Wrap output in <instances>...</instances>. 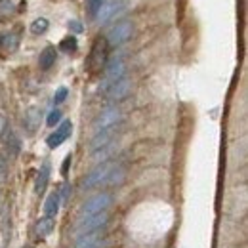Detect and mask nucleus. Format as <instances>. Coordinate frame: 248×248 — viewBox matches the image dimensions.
<instances>
[{
  "mask_svg": "<svg viewBox=\"0 0 248 248\" xmlns=\"http://www.w3.org/2000/svg\"><path fill=\"white\" fill-rule=\"evenodd\" d=\"M107 54H109V44H107L105 36L95 38L92 50H90V56H88V62H86L88 71L90 73H99L107 63Z\"/></svg>",
  "mask_w": 248,
  "mask_h": 248,
  "instance_id": "1",
  "label": "nucleus"
},
{
  "mask_svg": "<svg viewBox=\"0 0 248 248\" xmlns=\"http://www.w3.org/2000/svg\"><path fill=\"white\" fill-rule=\"evenodd\" d=\"M109 204H111V195L109 193H97V195H93V197H90L80 206V219L95 216L99 212H105L109 208Z\"/></svg>",
  "mask_w": 248,
  "mask_h": 248,
  "instance_id": "2",
  "label": "nucleus"
},
{
  "mask_svg": "<svg viewBox=\"0 0 248 248\" xmlns=\"http://www.w3.org/2000/svg\"><path fill=\"white\" fill-rule=\"evenodd\" d=\"M115 166H117V162H113V160L99 162L92 172L82 180V189H92V187H95V186H101V184L107 180V176L111 174V170H113Z\"/></svg>",
  "mask_w": 248,
  "mask_h": 248,
  "instance_id": "3",
  "label": "nucleus"
},
{
  "mask_svg": "<svg viewBox=\"0 0 248 248\" xmlns=\"http://www.w3.org/2000/svg\"><path fill=\"white\" fill-rule=\"evenodd\" d=\"M132 32H134V25L130 21H121V23H117L111 31L107 32L105 40H107L109 46H121V44H124L132 36Z\"/></svg>",
  "mask_w": 248,
  "mask_h": 248,
  "instance_id": "4",
  "label": "nucleus"
},
{
  "mask_svg": "<svg viewBox=\"0 0 248 248\" xmlns=\"http://www.w3.org/2000/svg\"><path fill=\"white\" fill-rule=\"evenodd\" d=\"M121 111L117 109V107H109V109H105L95 121H93L92 128L93 132L97 134V132H101V130H107V128H111V126H117V124L121 123Z\"/></svg>",
  "mask_w": 248,
  "mask_h": 248,
  "instance_id": "5",
  "label": "nucleus"
},
{
  "mask_svg": "<svg viewBox=\"0 0 248 248\" xmlns=\"http://www.w3.org/2000/svg\"><path fill=\"white\" fill-rule=\"evenodd\" d=\"M107 217L109 216H107V210H105V212H99V214H95V216L80 219V221H78V227H77V235L82 237V235H86V233H92V231L101 229V227L107 223Z\"/></svg>",
  "mask_w": 248,
  "mask_h": 248,
  "instance_id": "6",
  "label": "nucleus"
},
{
  "mask_svg": "<svg viewBox=\"0 0 248 248\" xmlns=\"http://www.w3.org/2000/svg\"><path fill=\"white\" fill-rule=\"evenodd\" d=\"M124 73H126L124 62L115 58L113 62L107 65V69H105V84H103V88H111L115 82H119L123 78Z\"/></svg>",
  "mask_w": 248,
  "mask_h": 248,
  "instance_id": "7",
  "label": "nucleus"
},
{
  "mask_svg": "<svg viewBox=\"0 0 248 248\" xmlns=\"http://www.w3.org/2000/svg\"><path fill=\"white\" fill-rule=\"evenodd\" d=\"M71 130H73V124H71V121H63V123L60 124V128H58L54 134H50V136H48V140H46L48 147H50V149L60 147L63 141H65V140L71 136Z\"/></svg>",
  "mask_w": 248,
  "mask_h": 248,
  "instance_id": "8",
  "label": "nucleus"
},
{
  "mask_svg": "<svg viewBox=\"0 0 248 248\" xmlns=\"http://www.w3.org/2000/svg\"><path fill=\"white\" fill-rule=\"evenodd\" d=\"M130 88H132L130 78L123 77L119 82H115V84L107 90V99H109V101H123L124 97L130 93Z\"/></svg>",
  "mask_w": 248,
  "mask_h": 248,
  "instance_id": "9",
  "label": "nucleus"
},
{
  "mask_svg": "<svg viewBox=\"0 0 248 248\" xmlns=\"http://www.w3.org/2000/svg\"><path fill=\"white\" fill-rule=\"evenodd\" d=\"M115 136H117V126H111V128H107V130H101V132H97V134L93 136L92 143H90L92 151H97V149L105 147L107 143L115 141Z\"/></svg>",
  "mask_w": 248,
  "mask_h": 248,
  "instance_id": "10",
  "label": "nucleus"
},
{
  "mask_svg": "<svg viewBox=\"0 0 248 248\" xmlns=\"http://www.w3.org/2000/svg\"><path fill=\"white\" fill-rule=\"evenodd\" d=\"M23 126L27 128L29 134L36 132V128L40 126V109H38V107L27 109V113H25V117H23Z\"/></svg>",
  "mask_w": 248,
  "mask_h": 248,
  "instance_id": "11",
  "label": "nucleus"
},
{
  "mask_svg": "<svg viewBox=\"0 0 248 248\" xmlns=\"http://www.w3.org/2000/svg\"><path fill=\"white\" fill-rule=\"evenodd\" d=\"M54 227H56V219L54 217H42V219L36 221L34 233H36L38 239H44V237H48L54 231Z\"/></svg>",
  "mask_w": 248,
  "mask_h": 248,
  "instance_id": "12",
  "label": "nucleus"
},
{
  "mask_svg": "<svg viewBox=\"0 0 248 248\" xmlns=\"http://www.w3.org/2000/svg\"><path fill=\"white\" fill-rule=\"evenodd\" d=\"M48 182H50V164H48V162H44V164H42V168H40V172H38V176H36L34 193H36V195H42V193H44V189H46V186H48Z\"/></svg>",
  "mask_w": 248,
  "mask_h": 248,
  "instance_id": "13",
  "label": "nucleus"
},
{
  "mask_svg": "<svg viewBox=\"0 0 248 248\" xmlns=\"http://www.w3.org/2000/svg\"><path fill=\"white\" fill-rule=\"evenodd\" d=\"M123 6L119 4V2H109V4H105V6H101V10L97 12V19H99V23H107L119 10H121Z\"/></svg>",
  "mask_w": 248,
  "mask_h": 248,
  "instance_id": "14",
  "label": "nucleus"
},
{
  "mask_svg": "<svg viewBox=\"0 0 248 248\" xmlns=\"http://www.w3.org/2000/svg\"><path fill=\"white\" fill-rule=\"evenodd\" d=\"M60 201H62V197H60V193L56 191V193H52L48 199H46V202H44V216L46 217H54L58 214V210H60Z\"/></svg>",
  "mask_w": 248,
  "mask_h": 248,
  "instance_id": "15",
  "label": "nucleus"
},
{
  "mask_svg": "<svg viewBox=\"0 0 248 248\" xmlns=\"http://www.w3.org/2000/svg\"><path fill=\"white\" fill-rule=\"evenodd\" d=\"M38 63H40V69H44V71H48L54 63H56V48L54 46H48L42 54H40V60H38Z\"/></svg>",
  "mask_w": 248,
  "mask_h": 248,
  "instance_id": "16",
  "label": "nucleus"
},
{
  "mask_svg": "<svg viewBox=\"0 0 248 248\" xmlns=\"http://www.w3.org/2000/svg\"><path fill=\"white\" fill-rule=\"evenodd\" d=\"M124 176H126V170H124L123 166L117 164V166L111 170V174L107 176V180L103 182V186H119V184L124 182Z\"/></svg>",
  "mask_w": 248,
  "mask_h": 248,
  "instance_id": "17",
  "label": "nucleus"
},
{
  "mask_svg": "<svg viewBox=\"0 0 248 248\" xmlns=\"http://www.w3.org/2000/svg\"><path fill=\"white\" fill-rule=\"evenodd\" d=\"M115 149H117V141H111V143H107L105 147H101V149L93 151V156H95V160L105 162V160H107V156L111 155V153H115Z\"/></svg>",
  "mask_w": 248,
  "mask_h": 248,
  "instance_id": "18",
  "label": "nucleus"
},
{
  "mask_svg": "<svg viewBox=\"0 0 248 248\" xmlns=\"http://www.w3.org/2000/svg\"><path fill=\"white\" fill-rule=\"evenodd\" d=\"M2 48H4L6 52H16V48H17V36H16L14 32L4 34V36H2Z\"/></svg>",
  "mask_w": 248,
  "mask_h": 248,
  "instance_id": "19",
  "label": "nucleus"
},
{
  "mask_svg": "<svg viewBox=\"0 0 248 248\" xmlns=\"http://www.w3.org/2000/svg\"><path fill=\"white\" fill-rule=\"evenodd\" d=\"M77 38L75 36H67V38H63L62 44H60V50L65 52V54H71V52H75L77 50Z\"/></svg>",
  "mask_w": 248,
  "mask_h": 248,
  "instance_id": "20",
  "label": "nucleus"
},
{
  "mask_svg": "<svg viewBox=\"0 0 248 248\" xmlns=\"http://www.w3.org/2000/svg\"><path fill=\"white\" fill-rule=\"evenodd\" d=\"M48 31V19H44V17H38V19H34L31 25V32L32 34H42V32Z\"/></svg>",
  "mask_w": 248,
  "mask_h": 248,
  "instance_id": "21",
  "label": "nucleus"
},
{
  "mask_svg": "<svg viewBox=\"0 0 248 248\" xmlns=\"http://www.w3.org/2000/svg\"><path fill=\"white\" fill-rule=\"evenodd\" d=\"M6 178H8V160L0 153V182H6Z\"/></svg>",
  "mask_w": 248,
  "mask_h": 248,
  "instance_id": "22",
  "label": "nucleus"
},
{
  "mask_svg": "<svg viewBox=\"0 0 248 248\" xmlns=\"http://www.w3.org/2000/svg\"><path fill=\"white\" fill-rule=\"evenodd\" d=\"M101 6H103V0H88V12L92 16H97V12L101 10Z\"/></svg>",
  "mask_w": 248,
  "mask_h": 248,
  "instance_id": "23",
  "label": "nucleus"
},
{
  "mask_svg": "<svg viewBox=\"0 0 248 248\" xmlns=\"http://www.w3.org/2000/svg\"><path fill=\"white\" fill-rule=\"evenodd\" d=\"M62 121V111H52L50 115H48V119H46V123H48V126H56V124Z\"/></svg>",
  "mask_w": 248,
  "mask_h": 248,
  "instance_id": "24",
  "label": "nucleus"
},
{
  "mask_svg": "<svg viewBox=\"0 0 248 248\" xmlns=\"http://www.w3.org/2000/svg\"><path fill=\"white\" fill-rule=\"evenodd\" d=\"M8 130H10V126H8V121H6V117L0 113V140H4V138H6Z\"/></svg>",
  "mask_w": 248,
  "mask_h": 248,
  "instance_id": "25",
  "label": "nucleus"
},
{
  "mask_svg": "<svg viewBox=\"0 0 248 248\" xmlns=\"http://www.w3.org/2000/svg\"><path fill=\"white\" fill-rule=\"evenodd\" d=\"M67 88H60V90H58V92H56V95H54V101H56V103H63V101H65V97H67Z\"/></svg>",
  "mask_w": 248,
  "mask_h": 248,
  "instance_id": "26",
  "label": "nucleus"
},
{
  "mask_svg": "<svg viewBox=\"0 0 248 248\" xmlns=\"http://www.w3.org/2000/svg\"><path fill=\"white\" fill-rule=\"evenodd\" d=\"M69 29L73 32H82V25L78 21H69Z\"/></svg>",
  "mask_w": 248,
  "mask_h": 248,
  "instance_id": "27",
  "label": "nucleus"
},
{
  "mask_svg": "<svg viewBox=\"0 0 248 248\" xmlns=\"http://www.w3.org/2000/svg\"><path fill=\"white\" fill-rule=\"evenodd\" d=\"M69 164H71V155L65 158V162H63V168H62V172L63 174H67V168H69Z\"/></svg>",
  "mask_w": 248,
  "mask_h": 248,
  "instance_id": "28",
  "label": "nucleus"
},
{
  "mask_svg": "<svg viewBox=\"0 0 248 248\" xmlns=\"http://www.w3.org/2000/svg\"><path fill=\"white\" fill-rule=\"evenodd\" d=\"M21 248H32V247H21Z\"/></svg>",
  "mask_w": 248,
  "mask_h": 248,
  "instance_id": "29",
  "label": "nucleus"
}]
</instances>
